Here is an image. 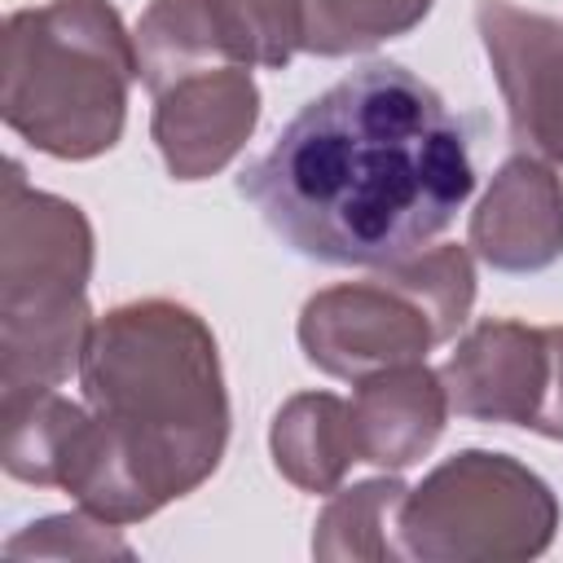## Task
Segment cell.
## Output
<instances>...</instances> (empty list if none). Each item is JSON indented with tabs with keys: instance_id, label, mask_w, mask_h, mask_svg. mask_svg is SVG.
<instances>
[{
	"instance_id": "obj_16",
	"label": "cell",
	"mask_w": 563,
	"mask_h": 563,
	"mask_svg": "<svg viewBox=\"0 0 563 563\" xmlns=\"http://www.w3.org/2000/svg\"><path fill=\"white\" fill-rule=\"evenodd\" d=\"M246 62L282 70L303 48V0H211Z\"/></svg>"
},
{
	"instance_id": "obj_2",
	"label": "cell",
	"mask_w": 563,
	"mask_h": 563,
	"mask_svg": "<svg viewBox=\"0 0 563 563\" xmlns=\"http://www.w3.org/2000/svg\"><path fill=\"white\" fill-rule=\"evenodd\" d=\"M88 400L62 488L106 523H136L194 493L224 457L229 396L207 321L136 299L92 321L79 352Z\"/></svg>"
},
{
	"instance_id": "obj_10",
	"label": "cell",
	"mask_w": 563,
	"mask_h": 563,
	"mask_svg": "<svg viewBox=\"0 0 563 563\" xmlns=\"http://www.w3.org/2000/svg\"><path fill=\"white\" fill-rule=\"evenodd\" d=\"M471 251L501 273H537L563 255V180L537 154H515L471 216Z\"/></svg>"
},
{
	"instance_id": "obj_1",
	"label": "cell",
	"mask_w": 563,
	"mask_h": 563,
	"mask_svg": "<svg viewBox=\"0 0 563 563\" xmlns=\"http://www.w3.org/2000/svg\"><path fill=\"white\" fill-rule=\"evenodd\" d=\"M471 189L466 123L396 62H369L312 97L238 176L290 251L352 268L418 255Z\"/></svg>"
},
{
	"instance_id": "obj_8",
	"label": "cell",
	"mask_w": 563,
	"mask_h": 563,
	"mask_svg": "<svg viewBox=\"0 0 563 563\" xmlns=\"http://www.w3.org/2000/svg\"><path fill=\"white\" fill-rule=\"evenodd\" d=\"M475 26L515 145L545 163H563V22L519 9L515 0H479Z\"/></svg>"
},
{
	"instance_id": "obj_18",
	"label": "cell",
	"mask_w": 563,
	"mask_h": 563,
	"mask_svg": "<svg viewBox=\"0 0 563 563\" xmlns=\"http://www.w3.org/2000/svg\"><path fill=\"white\" fill-rule=\"evenodd\" d=\"M554 440H563V352H559V409H554Z\"/></svg>"
},
{
	"instance_id": "obj_7",
	"label": "cell",
	"mask_w": 563,
	"mask_h": 563,
	"mask_svg": "<svg viewBox=\"0 0 563 563\" xmlns=\"http://www.w3.org/2000/svg\"><path fill=\"white\" fill-rule=\"evenodd\" d=\"M563 325L479 321L440 365L449 409L479 422L528 427L554 440Z\"/></svg>"
},
{
	"instance_id": "obj_13",
	"label": "cell",
	"mask_w": 563,
	"mask_h": 563,
	"mask_svg": "<svg viewBox=\"0 0 563 563\" xmlns=\"http://www.w3.org/2000/svg\"><path fill=\"white\" fill-rule=\"evenodd\" d=\"M132 40H136V66L150 92L167 88L172 79L198 66H220V62L251 66L211 0H154L141 13Z\"/></svg>"
},
{
	"instance_id": "obj_4",
	"label": "cell",
	"mask_w": 563,
	"mask_h": 563,
	"mask_svg": "<svg viewBox=\"0 0 563 563\" xmlns=\"http://www.w3.org/2000/svg\"><path fill=\"white\" fill-rule=\"evenodd\" d=\"M0 352L4 396L57 387L79 365L88 321L92 229L57 194H40L9 163L0 216Z\"/></svg>"
},
{
	"instance_id": "obj_17",
	"label": "cell",
	"mask_w": 563,
	"mask_h": 563,
	"mask_svg": "<svg viewBox=\"0 0 563 563\" xmlns=\"http://www.w3.org/2000/svg\"><path fill=\"white\" fill-rule=\"evenodd\" d=\"M119 523H106L97 515H53V519H40L31 523L26 532H18L9 545H4V559H31V554H44V559H101V554H119L128 559L132 550L114 537Z\"/></svg>"
},
{
	"instance_id": "obj_12",
	"label": "cell",
	"mask_w": 563,
	"mask_h": 563,
	"mask_svg": "<svg viewBox=\"0 0 563 563\" xmlns=\"http://www.w3.org/2000/svg\"><path fill=\"white\" fill-rule=\"evenodd\" d=\"M268 449L277 471L303 493H334L347 466L361 462L352 435V409L334 391L290 396L273 418Z\"/></svg>"
},
{
	"instance_id": "obj_14",
	"label": "cell",
	"mask_w": 563,
	"mask_h": 563,
	"mask_svg": "<svg viewBox=\"0 0 563 563\" xmlns=\"http://www.w3.org/2000/svg\"><path fill=\"white\" fill-rule=\"evenodd\" d=\"M400 479H365L330 497L317 519L312 554L317 559H400L396 515L405 501Z\"/></svg>"
},
{
	"instance_id": "obj_6",
	"label": "cell",
	"mask_w": 563,
	"mask_h": 563,
	"mask_svg": "<svg viewBox=\"0 0 563 563\" xmlns=\"http://www.w3.org/2000/svg\"><path fill=\"white\" fill-rule=\"evenodd\" d=\"M559 501L541 475L506 453L466 449L440 462L396 515L400 559L501 563L532 559L554 541Z\"/></svg>"
},
{
	"instance_id": "obj_3",
	"label": "cell",
	"mask_w": 563,
	"mask_h": 563,
	"mask_svg": "<svg viewBox=\"0 0 563 563\" xmlns=\"http://www.w3.org/2000/svg\"><path fill=\"white\" fill-rule=\"evenodd\" d=\"M132 75L136 40L106 0H48L4 22V123L53 158H97L119 141Z\"/></svg>"
},
{
	"instance_id": "obj_15",
	"label": "cell",
	"mask_w": 563,
	"mask_h": 563,
	"mask_svg": "<svg viewBox=\"0 0 563 563\" xmlns=\"http://www.w3.org/2000/svg\"><path fill=\"white\" fill-rule=\"evenodd\" d=\"M435 0H303V48L343 57L413 31Z\"/></svg>"
},
{
	"instance_id": "obj_11",
	"label": "cell",
	"mask_w": 563,
	"mask_h": 563,
	"mask_svg": "<svg viewBox=\"0 0 563 563\" xmlns=\"http://www.w3.org/2000/svg\"><path fill=\"white\" fill-rule=\"evenodd\" d=\"M347 409H352V435L361 462L400 471L427 457L431 444L440 440L449 396L435 369H427L422 361H405L361 378Z\"/></svg>"
},
{
	"instance_id": "obj_9",
	"label": "cell",
	"mask_w": 563,
	"mask_h": 563,
	"mask_svg": "<svg viewBox=\"0 0 563 563\" xmlns=\"http://www.w3.org/2000/svg\"><path fill=\"white\" fill-rule=\"evenodd\" d=\"M260 119V88L242 62L198 66L154 92V145L176 180L220 172Z\"/></svg>"
},
{
	"instance_id": "obj_5",
	"label": "cell",
	"mask_w": 563,
	"mask_h": 563,
	"mask_svg": "<svg viewBox=\"0 0 563 563\" xmlns=\"http://www.w3.org/2000/svg\"><path fill=\"white\" fill-rule=\"evenodd\" d=\"M475 303V268L462 246H431L383 264L361 282L312 295L299 312V347L330 378H369L422 361L457 334Z\"/></svg>"
}]
</instances>
